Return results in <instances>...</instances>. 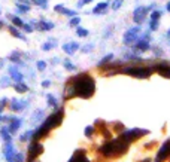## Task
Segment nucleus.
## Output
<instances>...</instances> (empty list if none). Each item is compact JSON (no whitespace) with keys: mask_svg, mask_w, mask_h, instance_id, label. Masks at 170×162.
<instances>
[{"mask_svg":"<svg viewBox=\"0 0 170 162\" xmlns=\"http://www.w3.org/2000/svg\"><path fill=\"white\" fill-rule=\"evenodd\" d=\"M72 88V92L70 95H78V97H82V98H90L96 91V83L90 76L87 75H79V76L73 80V86Z\"/></svg>","mask_w":170,"mask_h":162,"instance_id":"nucleus-1","label":"nucleus"},{"mask_svg":"<svg viewBox=\"0 0 170 162\" xmlns=\"http://www.w3.org/2000/svg\"><path fill=\"white\" fill-rule=\"evenodd\" d=\"M61 120H63V111L61 110L55 111L54 115H51L49 118H46V119L43 120V124L40 125V128L37 129L36 132H33V138L34 140H40V138L46 136L52 128L58 127L60 124H61Z\"/></svg>","mask_w":170,"mask_h":162,"instance_id":"nucleus-2","label":"nucleus"},{"mask_svg":"<svg viewBox=\"0 0 170 162\" xmlns=\"http://www.w3.org/2000/svg\"><path fill=\"white\" fill-rule=\"evenodd\" d=\"M127 141H124L121 137H119L118 140H113V141H109V143H106V144L100 147V150H102L103 155H106V156H111V155H117V153H122V152H125L127 150Z\"/></svg>","mask_w":170,"mask_h":162,"instance_id":"nucleus-3","label":"nucleus"},{"mask_svg":"<svg viewBox=\"0 0 170 162\" xmlns=\"http://www.w3.org/2000/svg\"><path fill=\"white\" fill-rule=\"evenodd\" d=\"M148 131L146 129H130V131H125V132H122L121 134V138L124 140V141H127L130 143L131 140H134V138H139V137H142L143 134H146Z\"/></svg>","mask_w":170,"mask_h":162,"instance_id":"nucleus-4","label":"nucleus"},{"mask_svg":"<svg viewBox=\"0 0 170 162\" xmlns=\"http://www.w3.org/2000/svg\"><path fill=\"white\" fill-rule=\"evenodd\" d=\"M42 152H43V146L40 144L37 140H34V143H32L30 147H28V159H30V161H34Z\"/></svg>","mask_w":170,"mask_h":162,"instance_id":"nucleus-5","label":"nucleus"},{"mask_svg":"<svg viewBox=\"0 0 170 162\" xmlns=\"http://www.w3.org/2000/svg\"><path fill=\"white\" fill-rule=\"evenodd\" d=\"M124 73L133 75V76L140 77V79H145V77H148L151 75V70H149V68H125Z\"/></svg>","mask_w":170,"mask_h":162,"instance_id":"nucleus-6","label":"nucleus"},{"mask_svg":"<svg viewBox=\"0 0 170 162\" xmlns=\"http://www.w3.org/2000/svg\"><path fill=\"white\" fill-rule=\"evenodd\" d=\"M3 153H5L6 162H15L17 152H15V149H14V146H12V141H6L5 149H3Z\"/></svg>","mask_w":170,"mask_h":162,"instance_id":"nucleus-7","label":"nucleus"},{"mask_svg":"<svg viewBox=\"0 0 170 162\" xmlns=\"http://www.w3.org/2000/svg\"><path fill=\"white\" fill-rule=\"evenodd\" d=\"M169 155H170V140H167V141L160 147V152L157 155V162H163V159L167 158Z\"/></svg>","mask_w":170,"mask_h":162,"instance_id":"nucleus-8","label":"nucleus"},{"mask_svg":"<svg viewBox=\"0 0 170 162\" xmlns=\"http://www.w3.org/2000/svg\"><path fill=\"white\" fill-rule=\"evenodd\" d=\"M140 33V28L139 27H134V28H131L130 31H127V33L124 34V43H127V45H130V43H133L134 40H136V36Z\"/></svg>","mask_w":170,"mask_h":162,"instance_id":"nucleus-9","label":"nucleus"},{"mask_svg":"<svg viewBox=\"0 0 170 162\" xmlns=\"http://www.w3.org/2000/svg\"><path fill=\"white\" fill-rule=\"evenodd\" d=\"M9 127H8V129H9V132L11 134H14V132H17V129L21 127V124H23V120L19 119V118H14V116H11L9 118Z\"/></svg>","mask_w":170,"mask_h":162,"instance_id":"nucleus-10","label":"nucleus"},{"mask_svg":"<svg viewBox=\"0 0 170 162\" xmlns=\"http://www.w3.org/2000/svg\"><path fill=\"white\" fill-rule=\"evenodd\" d=\"M145 14H146V8H143V6H139L134 9V22L140 24L145 19Z\"/></svg>","mask_w":170,"mask_h":162,"instance_id":"nucleus-11","label":"nucleus"},{"mask_svg":"<svg viewBox=\"0 0 170 162\" xmlns=\"http://www.w3.org/2000/svg\"><path fill=\"white\" fill-rule=\"evenodd\" d=\"M155 70H157L161 76L170 79V66H167V64H158V66H155Z\"/></svg>","mask_w":170,"mask_h":162,"instance_id":"nucleus-12","label":"nucleus"},{"mask_svg":"<svg viewBox=\"0 0 170 162\" xmlns=\"http://www.w3.org/2000/svg\"><path fill=\"white\" fill-rule=\"evenodd\" d=\"M9 75H11V77H12L15 82H23V79H24L23 73H21L19 70H17L15 67H9Z\"/></svg>","mask_w":170,"mask_h":162,"instance_id":"nucleus-13","label":"nucleus"},{"mask_svg":"<svg viewBox=\"0 0 170 162\" xmlns=\"http://www.w3.org/2000/svg\"><path fill=\"white\" fill-rule=\"evenodd\" d=\"M27 106V103L24 101H18L17 98H12V100H11V109H12V110L14 111H19V110H23V109H24V107H26Z\"/></svg>","mask_w":170,"mask_h":162,"instance_id":"nucleus-14","label":"nucleus"},{"mask_svg":"<svg viewBox=\"0 0 170 162\" xmlns=\"http://www.w3.org/2000/svg\"><path fill=\"white\" fill-rule=\"evenodd\" d=\"M69 162H88V158L85 156V153L82 150H78L76 153L70 158V161Z\"/></svg>","mask_w":170,"mask_h":162,"instance_id":"nucleus-15","label":"nucleus"},{"mask_svg":"<svg viewBox=\"0 0 170 162\" xmlns=\"http://www.w3.org/2000/svg\"><path fill=\"white\" fill-rule=\"evenodd\" d=\"M34 27L37 28V30H52L54 28V24L52 22H48V21H39V22H34Z\"/></svg>","mask_w":170,"mask_h":162,"instance_id":"nucleus-16","label":"nucleus"},{"mask_svg":"<svg viewBox=\"0 0 170 162\" xmlns=\"http://www.w3.org/2000/svg\"><path fill=\"white\" fill-rule=\"evenodd\" d=\"M78 48H79V45L78 43H66V45H63V51L69 54V55H72V54H75L78 51Z\"/></svg>","mask_w":170,"mask_h":162,"instance_id":"nucleus-17","label":"nucleus"},{"mask_svg":"<svg viewBox=\"0 0 170 162\" xmlns=\"http://www.w3.org/2000/svg\"><path fill=\"white\" fill-rule=\"evenodd\" d=\"M54 9H55L57 12H61V14H64V15H69V17H75V15H76V12H75V10H70V9L63 8L61 5H57Z\"/></svg>","mask_w":170,"mask_h":162,"instance_id":"nucleus-18","label":"nucleus"},{"mask_svg":"<svg viewBox=\"0 0 170 162\" xmlns=\"http://www.w3.org/2000/svg\"><path fill=\"white\" fill-rule=\"evenodd\" d=\"M9 33L12 34V36H15L18 39H23V40H26V37H24V34L21 33V31H18V28L15 26H9Z\"/></svg>","mask_w":170,"mask_h":162,"instance_id":"nucleus-19","label":"nucleus"},{"mask_svg":"<svg viewBox=\"0 0 170 162\" xmlns=\"http://www.w3.org/2000/svg\"><path fill=\"white\" fill-rule=\"evenodd\" d=\"M15 91L19 92V94H26L27 91H28V86H27L24 82H17V83H15Z\"/></svg>","mask_w":170,"mask_h":162,"instance_id":"nucleus-20","label":"nucleus"},{"mask_svg":"<svg viewBox=\"0 0 170 162\" xmlns=\"http://www.w3.org/2000/svg\"><path fill=\"white\" fill-rule=\"evenodd\" d=\"M0 134H2V138L5 140V143H6V141H12V136H11V132H9L8 128L3 127V128L0 129Z\"/></svg>","mask_w":170,"mask_h":162,"instance_id":"nucleus-21","label":"nucleus"},{"mask_svg":"<svg viewBox=\"0 0 170 162\" xmlns=\"http://www.w3.org/2000/svg\"><path fill=\"white\" fill-rule=\"evenodd\" d=\"M106 8H108V3H106V2H102V3H99V5L93 9V12L94 14H100V12H103Z\"/></svg>","mask_w":170,"mask_h":162,"instance_id":"nucleus-22","label":"nucleus"},{"mask_svg":"<svg viewBox=\"0 0 170 162\" xmlns=\"http://www.w3.org/2000/svg\"><path fill=\"white\" fill-rule=\"evenodd\" d=\"M9 18H11V21H12V24L15 27H23V19L21 18H18V17H15V15H9Z\"/></svg>","mask_w":170,"mask_h":162,"instance_id":"nucleus-23","label":"nucleus"},{"mask_svg":"<svg viewBox=\"0 0 170 162\" xmlns=\"http://www.w3.org/2000/svg\"><path fill=\"white\" fill-rule=\"evenodd\" d=\"M32 137H33V131H26L23 136L19 137V140H21V141H27V140H30Z\"/></svg>","mask_w":170,"mask_h":162,"instance_id":"nucleus-24","label":"nucleus"},{"mask_svg":"<svg viewBox=\"0 0 170 162\" xmlns=\"http://www.w3.org/2000/svg\"><path fill=\"white\" fill-rule=\"evenodd\" d=\"M46 98H48V104H49V106H52V107H57V100L54 98V95L48 94V95H46Z\"/></svg>","mask_w":170,"mask_h":162,"instance_id":"nucleus-25","label":"nucleus"},{"mask_svg":"<svg viewBox=\"0 0 170 162\" xmlns=\"http://www.w3.org/2000/svg\"><path fill=\"white\" fill-rule=\"evenodd\" d=\"M34 5H39V6H42L43 9H46L48 8V2L46 0H32Z\"/></svg>","mask_w":170,"mask_h":162,"instance_id":"nucleus-26","label":"nucleus"},{"mask_svg":"<svg viewBox=\"0 0 170 162\" xmlns=\"http://www.w3.org/2000/svg\"><path fill=\"white\" fill-rule=\"evenodd\" d=\"M76 34L79 36V37H85V36H88V30H84V28L78 27V28H76Z\"/></svg>","mask_w":170,"mask_h":162,"instance_id":"nucleus-27","label":"nucleus"},{"mask_svg":"<svg viewBox=\"0 0 170 162\" xmlns=\"http://www.w3.org/2000/svg\"><path fill=\"white\" fill-rule=\"evenodd\" d=\"M136 46L139 48V49H148V48H149V45H148L146 40H140V42H137Z\"/></svg>","mask_w":170,"mask_h":162,"instance_id":"nucleus-28","label":"nucleus"},{"mask_svg":"<svg viewBox=\"0 0 170 162\" xmlns=\"http://www.w3.org/2000/svg\"><path fill=\"white\" fill-rule=\"evenodd\" d=\"M122 2H124V0H113V3H112V9H113V10L119 9L121 8V5H122Z\"/></svg>","mask_w":170,"mask_h":162,"instance_id":"nucleus-29","label":"nucleus"},{"mask_svg":"<svg viewBox=\"0 0 170 162\" xmlns=\"http://www.w3.org/2000/svg\"><path fill=\"white\" fill-rule=\"evenodd\" d=\"M17 9L19 12H28V10H30V8H28L27 5H21V3H18L17 5Z\"/></svg>","mask_w":170,"mask_h":162,"instance_id":"nucleus-30","label":"nucleus"},{"mask_svg":"<svg viewBox=\"0 0 170 162\" xmlns=\"http://www.w3.org/2000/svg\"><path fill=\"white\" fill-rule=\"evenodd\" d=\"M160 17H161V12H160V10H154L152 15H151V19H152V21H158Z\"/></svg>","mask_w":170,"mask_h":162,"instance_id":"nucleus-31","label":"nucleus"},{"mask_svg":"<svg viewBox=\"0 0 170 162\" xmlns=\"http://www.w3.org/2000/svg\"><path fill=\"white\" fill-rule=\"evenodd\" d=\"M112 58H113V57H112V54H109V55H106V57H104V58H103V60L100 61V63H99V66H103V64H106V63H109V61H112Z\"/></svg>","mask_w":170,"mask_h":162,"instance_id":"nucleus-32","label":"nucleus"},{"mask_svg":"<svg viewBox=\"0 0 170 162\" xmlns=\"http://www.w3.org/2000/svg\"><path fill=\"white\" fill-rule=\"evenodd\" d=\"M36 67H37V70L42 71V70L46 68V63H45V61H37V63H36Z\"/></svg>","mask_w":170,"mask_h":162,"instance_id":"nucleus-33","label":"nucleus"},{"mask_svg":"<svg viewBox=\"0 0 170 162\" xmlns=\"http://www.w3.org/2000/svg\"><path fill=\"white\" fill-rule=\"evenodd\" d=\"M6 104H8V98H2V100H0V113L6 107Z\"/></svg>","mask_w":170,"mask_h":162,"instance_id":"nucleus-34","label":"nucleus"},{"mask_svg":"<svg viewBox=\"0 0 170 162\" xmlns=\"http://www.w3.org/2000/svg\"><path fill=\"white\" fill-rule=\"evenodd\" d=\"M54 46H55V43H45L42 46V49L43 51H49V49H52Z\"/></svg>","mask_w":170,"mask_h":162,"instance_id":"nucleus-35","label":"nucleus"},{"mask_svg":"<svg viewBox=\"0 0 170 162\" xmlns=\"http://www.w3.org/2000/svg\"><path fill=\"white\" fill-rule=\"evenodd\" d=\"M64 67L67 68V70H70V71H73V70H75V66H73L70 61H64Z\"/></svg>","mask_w":170,"mask_h":162,"instance_id":"nucleus-36","label":"nucleus"},{"mask_svg":"<svg viewBox=\"0 0 170 162\" xmlns=\"http://www.w3.org/2000/svg\"><path fill=\"white\" fill-rule=\"evenodd\" d=\"M79 22H81V18H79V17H75V18H72V19H70V26H78Z\"/></svg>","mask_w":170,"mask_h":162,"instance_id":"nucleus-37","label":"nucleus"},{"mask_svg":"<svg viewBox=\"0 0 170 162\" xmlns=\"http://www.w3.org/2000/svg\"><path fill=\"white\" fill-rule=\"evenodd\" d=\"M23 28H24L26 33H32L33 31V27L30 26V24H23Z\"/></svg>","mask_w":170,"mask_h":162,"instance_id":"nucleus-38","label":"nucleus"},{"mask_svg":"<svg viewBox=\"0 0 170 162\" xmlns=\"http://www.w3.org/2000/svg\"><path fill=\"white\" fill-rule=\"evenodd\" d=\"M9 58H11V61H14V63H19V55H18L17 52H15V54H12Z\"/></svg>","mask_w":170,"mask_h":162,"instance_id":"nucleus-39","label":"nucleus"},{"mask_svg":"<svg viewBox=\"0 0 170 162\" xmlns=\"http://www.w3.org/2000/svg\"><path fill=\"white\" fill-rule=\"evenodd\" d=\"M15 162H24V155L17 153V156H15Z\"/></svg>","mask_w":170,"mask_h":162,"instance_id":"nucleus-40","label":"nucleus"},{"mask_svg":"<svg viewBox=\"0 0 170 162\" xmlns=\"http://www.w3.org/2000/svg\"><path fill=\"white\" fill-rule=\"evenodd\" d=\"M91 134H93V127H87V128H85V136L90 137Z\"/></svg>","mask_w":170,"mask_h":162,"instance_id":"nucleus-41","label":"nucleus"},{"mask_svg":"<svg viewBox=\"0 0 170 162\" xmlns=\"http://www.w3.org/2000/svg\"><path fill=\"white\" fill-rule=\"evenodd\" d=\"M90 2H93V0H79L78 6H79V8H82V6H85L87 3H90Z\"/></svg>","mask_w":170,"mask_h":162,"instance_id":"nucleus-42","label":"nucleus"},{"mask_svg":"<svg viewBox=\"0 0 170 162\" xmlns=\"http://www.w3.org/2000/svg\"><path fill=\"white\" fill-rule=\"evenodd\" d=\"M90 49H93V45H90V46H84V48H82V51L84 52H88Z\"/></svg>","mask_w":170,"mask_h":162,"instance_id":"nucleus-43","label":"nucleus"},{"mask_svg":"<svg viewBox=\"0 0 170 162\" xmlns=\"http://www.w3.org/2000/svg\"><path fill=\"white\" fill-rule=\"evenodd\" d=\"M49 85H51V82H49V80H43V82H42L43 88H46V86H49Z\"/></svg>","mask_w":170,"mask_h":162,"instance_id":"nucleus-44","label":"nucleus"},{"mask_svg":"<svg viewBox=\"0 0 170 162\" xmlns=\"http://www.w3.org/2000/svg\"><path fill=\"white\" fill-rule=\"evenodd\" d=\"M151 28H152V30L157 28V21H151Z\"/></svg>","mask_w":170,"mask_h":162,"instance_id":"nucleus-45","label":"nucleus"},{"mask_svg":"<svg viewBox=\"0 0 170 162\" xmlns=\"http://www.w3.org/2000/svg\"><path fill=\"white\" fill-rule=\"evenodd\" d=\"M8 119V118H3V116H2V113H0V120H6Z\"/></svg>","mask_w":170,"mask_h":162,"instance_id":"nucleus-46","label":"nucleus"},{"mask_svg":"<svg viewBox=\"0 0 170 162\" xmlns=\"http://www.w3.org/2000/svg\"><path fill=\"white\" fill-rule=\"evenodd\" d=\"M167 10H170V2L167 3Z\"/></svg>","mask_w":170,"mask_h":162,"instance_id":"nucleus-47","label":"nucleus"},{"mask_svg":"<svg viewBox=\"0 0 170 162\" xmlns=\"http://www.w3.org/2000/svg\"><path fill=\"white\" fill-rule=\"evenodd\" d=\"M2 27H3V22H2V21H0V28H2Z\"/></svg>","mask_w":170,"mask_h":162,"instance_id":"nucleus-48","label":"nucleus"},{"mask_svg":"<svg viewBox=\"0 0 170 162\" xmlns=\"http://www.w3.org/2000/svg\"><path fill=\"white\" fill-rule=\"evenodd\" d=\"M143 162H151V161H149V159H145V161Z\"/></svg>","mask_w":170,"mask_h":162,"instance_id":"nucleus-49","label":"nucleus"},{"mask_svg":"<svg viewBox=\"0 0 170 162\" xmlns=\"http://www.w3.org/2000/svg\"><path fill=\"white\" fill-rule=\"evenodd\" d=\"M28 162H34V161H30V159H28Z\"/></svg>","mask_w":170,"mask_h":162,"instance_id":"nucleus-50","label":"nucleus"},{"mask_svg":"<svg viewBox=\"0 0 170 162\" xmlns=\"http://www.w3.org/2000/svg\"><path fill=\"white\" fill-rule=\"evenodd\" d=\"M0 12H2V9H0Z\"/></svg>","mask_w":170,"mask_h":162,"instance_id":"nucleus-51","label":"nucleus"},{"mask_svg":"<svg viewBox=\"0 0 170 162\" xmlns=\"http://www.w3.org/2000/svg\"><path fill=\"white\" fill-rule=\"evenodd\" d=\"M169 34H170V33H169Z\"/></svg>","mask_w":170,"mask_h":162,"instance_id":"nucleus-52","label":"nucleus"}]
</instances>
